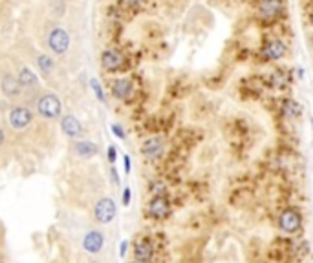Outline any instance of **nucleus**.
<instances>
[{"label": "nucleus", "mask_w": 313, "mask_h": 263, "mask_svg": "<svg viewBox=\"0 0 313 263\" xmlns=\"http://www.w3.org/2000/svg\"><path fill=\"white\" fill-rule=\"evenodd\" d=\"M163 152H165V145H163V141H161L160 137H150L141 146V154L145 155L148 161L160 159L161 155H163Z\"/></svg>", "instance_id": "obj_8"}, {"label": "nucleus", "mask_w": 313, "mask_h": 263, "mask_svg": "<svg viewBox=\"0 0 313 263\" xmlns=\"http://www.w3.org/2000/svg\"><path fill=\"white\" fill-rule=\"evenodd\" d=\"M310 24H312V26H313V9H312V11H310Z\"/></svg>", "instance_id": "obj_32"}, {"label": "nucleus", "mask_w": 313, "mask_h": 263, "mask_svg": "<svg viewBox=\"0 0 313 263\" xmlns=\"http://www.w3.org/2000/svg\"><path fill=\"white\" fill-rule=\"evenodd\" d=\"M33 116L28 108H13L9 112V124L13 128H26L30 122H32Z\"/></svg>", "instance_id": "obj_10"}, {"label": "nucleus", "mask_w": 313, "mask_h": 263, "mask_svg": "<svg viewBox=\"0 0 313 263\" xmlns=\"http://www.w3.org/2000/svg\"><path fill=\"white\" fill-rule=\"evenodd\" d=\"M38 68H40L42 73H50L53 70V58L48 57V55H40L38 57Z\"/></svg>", "instance_id": "obj_20"}, {"label": "nucleus", "mask_w": 313, "mask_h": 263, "mask_svg": "<svg viewBox=\"0 0 313 263\" xmlns=\"http://www.w3.org/2000/svg\"><path fill=\"white\" fill-rule=\"evenodd\" d=\"M150 192L154 196H167V185L163 181H154L150 183Z\"/></svg>", "instance_id": "obj_21"}, {"label": "nucleus", "mask_w": 313, "mask_h": 263, "mask_svg": "<svg viewBox=\"0 0 313 263\" xmlns=\"http://www.w3.org/2000/svg\"><path fill=\"white\" fill-rule=\"evenodd\" d=\"M134 263H148V262H139V260H136Z\"/></svg>", "instance_id": "obj_34"}, {"label": "nucleus", "mask_w": 313, "mask_h": 263, "mask_svg": "<svg viewBox=\"0 0 313 263\" xmlns=\"http://www.w3.org/2000/svg\"><path fill=\"white\" fill-rule=\"evenodd\" d=\"M280 112L286 119H297L302 116V106L299 101H295L291 97H284L280 101Z\"/></svg>", "instance_id": "obj_12"}, {"label": "nucleus", "mask_w": 313, "mask_h": 263, "mask_svg": "<svg viewBox=\"0 0 313 263\" xmlns=\"http://www.w3.org/2000/svg\"><path fill=\"white\" fill-rule=\"evenodd\" d=\"M132 91H134V84L130 83V79H117L112 84V93L119 101H127L132 95Z\"/></svg>", "instance_id": "obj_13"}, {"label": "nucleus", "mask_w": 313, "mask_h": 263, "mask_svg": "<svg viewBox=\"0 0 313 263\" xmlns=\"http://www.w3.org/2000/svg\"><path fill=\"white\" fill-rule=\"evenodd\" d=\"M73 150H75L77 155L90 159V157H94L97 154V145L92 141H79L73 145Z\"/></svg>", "instance_id": "obj_17"}, {"label": "nucleus", "mask_w": 313, "mask_h": 263, "mask_svg": "<svg viewBox=\"0 0 313 263\" xmlns=\"http://www.w3.org/2000/svg\"><path fill=\"white\" fill-rule=\"evenodd\" d=\"M19 83L22 84V86H35L37 84V75L33 73L32 70H28V68H24V70H20L19 73Z\"/></svg>", "instance_id": "obj_19"}, {"label": "nucleus", "mask_w": 313, "mask_h": 263, "mask_svg": "<svg viewBox=\"0 0 313 263\" xmlns=\"http://www.w3.org/2000/svg\"><path fill=\"white\" fill-rule=\"evenodd\" d=\"M130 198H132V192H130V188H125V190H123V205L125 206H128L130 205Z\"/></svg>", "instance_id": "obj_25"}, {"label": "nucleus", "mask_w": 313, "mask_h": 263, "mask_svg": "<svg viewBox=\"0 0 313 263\" xmlns=\"http://www.w3.org/2000/svg\"><path fill=\"white\" fill-rule=\"evenodd\" d=\"M310 46H312V50H313V37L310 39Z\"/></svg>", "instance_id": "obj_33"}, {"label": "nucleus", "mask_w": 313, "mask_h": 263, "mask_svg": "<svg viewBox=\"0 0 313 263\" xmlns=\"http://www.w3.org/2000/svg\"><path fill=\"white\" fill-rule=\"evenodd\" d=\"M115 159H117V150H115L114 145H110V146H108V161L112 163V165H114Z\"/></svg>", "instance_id": "obj_24"}, {"label": "nucleus", "mask_w": 313, "mask_h": 263, "mask_svg": "<svg viewBox=\"0 0 313 263\" xmlns=\"http://www.w3.org/2000/svg\"><path fill=\"white\" fill-rule=\"evenodd\" d=\"M90 263H96V262H90Z\"/></svg>", "instance_id": "obj_35"}, {"label": "nucleus", "mask_w": 313, "mask_h": 263, "mask_svg": "<svg viewBox=\"0 0 313 263\" xmlns=\"http://www.w3.org/2000/svg\"><path fill=\"white\" fill-rule=\"evenodd\" d=\"M90 86H92V90H94V93H96L97 99H99L101 103H106V97H104V91H103L99 81H97V79H92V81H90Z\"/></svg>", "instance_id": "obj_22"}, {"label": "nucleus", "mask_w": 313, "mask_h": 263, "mask_svg": "<svg viewBox=\"0 0 313 263\" xmlns=\"http://www.w3.org/2000/svg\"><path fill=\"white\" fill-rule=\"evenodd\" d=\"M2 143H4V130L0 128V146H2Z\"/></svg>", "instance_id": "obj_30"}, {"label": "nucleus", "mask_w": 313, "mask_h": 263, "mask_svg": "<svg viewBox=\"0 0 313 263\" xmlns=\"http://www.w3.org/2000/svg\"><path fill=\"white\" fill-rule=\"evenodd\" d=\"M61 128H63V132L68 137H79V135L83 134L81 122L77 121V117L73 116H64L63 121H61Z\"/></svg>", "instance_id": "obj_14"}, {"label": "nucleus", "mask_w": 313, "mask_h": 263, "mask_svg": "<svg viewBox=\"0 0 313 263\" xmlns=\"http://www.w3.org/2000/svg\"><path fill=\"white\" fill-rule=\"evenodd\" d=\"M138 2H139V0H127V4H132V6H136Z\"/></svg>", "instance_id": "obj_31"}, {"label": "nucleus", "mask_w": 313, "mask_h": 263, "mask_svg": "<svg viewBox=\"0 0 313 263\" xmlns=\"http://www.w3.org/2000/svg\"><path fill=\"white\" fill-rule=\"evenodd\" d=\"M269 83H271V86L277 88V90H286L289 86L288 73H286V71H275V73L271 75V79H269Z\"/></svg>", "instance_id": "obj_18"}, {"label": "nucleus", "mask_w": 313, "mask_h": 263, "mask_svg": "<svg viewBox=\"0 0 313 263\" xmlns=\"http://www.w3.org/2000/svg\"><path fill=\"white\" fill-rule=\"evenodd\" d=\"M103 245H104V236L99 231H90L86 236L83 237V249L90 254H97L101 252Z\"/></svg>", "instance_id": "obj_9"}, {"label": "nucleus", "mask_w": 313, "mask_h": 263, "mask_svg": "<svg viewBox=\"0 0 313 263\" xmlns=\"http://www.w3.org/2000/svg\"><path fill=\"white\" fill-rule=\"evenodd\" d=\"M115 214H117V208H115V203L114 199L110 198H103L99 199L96 203V208H94V216L99 223H110L112 219L115 218Z\"/></svg>", "instance_id": "obj_4"}, {"label": "nucleus", "mask_w": 313, "mask_h": 263, "mask_svg": "<svg viewBox=\"0 0 313 263\" xmlns=\"http://www.w3.org/2000/svg\"><path fill=\"white\" fill-rule=\"evenodd\" d=\"M284 0H258L256 2V13L258 19L264 22H275L284 15Z\"/></svg>", "instance_id": "obj_1"}, {"label": "nucleus", "mask_w": 313, "mask_h": 263, "mask_svg": "<svg viewBox=\"0 0 313 263\" xmlns=\"http://www.w3.org/2000/svg\"><path fill=\"white\" fill-rule=\"evenodd\" d=\"M20 86H22V84L19 83V79H15L13 75H9V73H6V75L2 77V90H4L6 95H9V97L19 95Z\"/></svg>", "instance_id": "obj_16"}, {"label": "nucleus", "mask_w": 313, "mask_h": 263, "mask_svg": "<svg viewBox=\"0 0 313 263\" xmlns=\"http://www.w3.org/2000/svg\"><path fill=\"white\" fill-rule=\"evenodd\" d=\"M37 110L38 114L46 119H57L59 114H61V101H59L57 95H51V93L42 95L38 99Z\"/></svg>", "instance_id": "obj_3"}, {"label": "nucleus", "mask_w": 313, "mask_h": 263, "mask_svg": "<svg viewBox=\"0 0 313 263\" xmlns=\"http://www.w3.org/2000/svg\"><path fill=\"white\" fill-rule=\"evenodd\" d=\"M110 175H112V181H114L115 185H119V175H117V170H115V168H112Z\"/></svg>", "instance_id": "obj_28"}, {"label": "nucleus", "mask_w": 313, "mask_h": 263, "mask_svg": "<svg viewBox=\"0 0 313 263\" xmlns=\"http://www.w3.org/2000/svg\"><path fill=\"white\" fill-rule=\"evenodd\" d=\"M127 249H128V241H121V245H119V256L125 258V254H127Z\"/></svg>", "instance_id": "obj_26"}, {"label": "nucleus", "mask_w": 313, "mask_h": 263, "mask_svg": "<svg viewBox=\"0 0 313 263\" xmlns=\"http://www.w3.org/2000/svg\"><path fill=\"white\" fill-rule=\"evenodd\" d=\"M154 256V245L147 239H143L139 243H136L134 247V258L139 262H150Z\"/></svg>", "instance_id": "obj_15"}, {"label": "nucleus", "mask_w": 313, "mask_h": 263, "mask_svg": "<svg viewBox=\"0 0 313 263\" xmlns=\"http://www.w3.org/2000/svg\"><path fill=\"white\" fill-rule=\"evenodd\" d=\"M148 216L154 219H167L171 214V201L167 199V196H154L148 203Z\"/></svg>", "instance_id": "obj_5"}, {"label": "nucleus", "mask_w": 313, "mask_h": 263, "mask_svg": "<svg viewBox=\"0 0 313 263\" xmlns=\"http://www.w3.org/2000/svg\"><path fill=\"white\" fill-rule=\"evenodd\" d=\"M110 128H112V132H114V135H117L119 139H125V137H127V134H125V130H123L121 124H115V122H114V124H112Z\"/></svg>", "instance_id": "obj_23"}, {"label": "nucleus", "mask_w": 313, "mask_h": 263, "mask_svg": "<svg viewBox=\"0 0 313 263\" xmlns=\"http://www.w3.org/2000/svg\"><path fill=\"white\" fill-rule=\"evenodd\" d=\"M295 73H297V77L301 79V81L304 79V68H302V66H301V68H297V70H295Z\"/></svg>", "instance_id": "obj_29"}, {"label": "nucleus", "mask_w": 313, "mask_h": 263, "mask_svg": "<svg viewBox=\"0 0 313 263\" xmlns=\"http://www.w3.org/2000/svg\"><path fill=\"white\" fill-rule=\"evenodd\" d=\"M101 62H103V66H104V70L117 71V70H121L125 58H123L121 53L115 52V50H106V52H103V55H101Z\"/></svg>", "instance_id": "obj_11"}, {"label": "nucleus", "mask_w": 313, "mask_h": 263, "mask_svg": "<svg viewBox=\"0 0 313 263\" xmlns=\"http://www.w3.org/2000/svg\"><path fill=\"white\" fill-rule=\"evenodd\" d=\"M302 227V216L299 210L295 208H284L278 216V229L286 234H295L299 232Z\"/></svg>", "instance_id": "obj_2"}, {"label": "nucleus", "mask_w": 313, "mask_h": 263, "mask_svg": "<svg viewBox=\"0 0 313 263\" xmlns=\"http://www.w3.org/2000/svg\"><path fill=\"white\" fill-rule=\"evenodd\" d=\"M48 44H50L51 52H55L57 55L64 53L68 50V46H70V37H68V33L61 29V28H55L53 31L50 33V37H48Z\"/></svg>", "instance_id": "obj_6"}, {"label": "nucleus", "mask_w": 313, "mask_h": 263, "mask_svg": "<svg viewBox=\"0 0 313 263\" xmlns=\"http://www.w3.org/2000/svg\"><path fill=\"white\" fill-rule=\"evenodd\" d=\"M286 52H288L286 44L278 39L268 40L262 48V55L264 58H268V60H280V58L286 57Z\"/></svg>", "instance_id": "obj_7"}, {"label": "nucleus", "mask_w": 313, "mask_h": 263, "mask_svg": "<svg viewBox=\"0 0 313 263\" xmlns=\"http://www.w3.org/2000/svg\"><path fill=\"white\" fill-rule=\"evenodd\" d=\"M123 161H125V172L130 174V168H132V165H130V157H128V155H123Z\"/></svg>", "instance_id": "obj_27"}]
</instances>
